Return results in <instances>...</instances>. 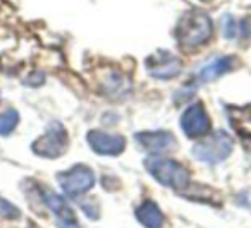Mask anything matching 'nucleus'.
I'll return each instance as SVG.
<instances>
[{
  "instance_id": "2",
  "label": "nucleus",
  "mask_w": 251,
  "mask_h": 228,
  "mask_svg": "<svg viewBox=\"0 0 251 228\" xmlns=\"http://www.w3.org/2000/svg\"><path fill=\"white\" fill-rule=\"evenodd\" d=\"M148 173L162 185L171 187L174 190L186 189L189 185V172L186 166L176 160L164 158V156H150L145 161Z\"/></svg>"
},
{
  "instance_id": "4",
  "label": "nucleus",
  "mask_w": 251,
  "mask_h": 228,
  "mask_svg": "<svg viewBox=\"0 0 251 228\" xmlns=\"http://www.w3.org/2000/svg\"><path fill=\"white\" fill-rule=\"evenodd\" d=\"M69 144V137L60 122H52L47 127L45 134L33 142V153L42 158H59L64 155Z\"/></svg>"
},
{
  "instance_id": "15",
  "label": "nucleus",
  "mask_w": 251,
  "mask_h": 228,
  "mask_svg": "<svg viewBox=\"0 0 251 228\" xmlns=\"http://www.w3.org/2000/svg\"><path fill=\"white\" fill-rule=\"evenodd\" d=\"M0 216L5 218V220H18L21 216V211L18 206H14L12 203H9L7 199L0 196Z\"/></svg>"
},
{
  "instance_id": "6",
  "label": "nucleus",
  "mask_w": 251,
  "mask_h": 228,
  "mask_svg": "<svg viewBox=\"0 0 251 228\" xmlns=\"http://www.w3.org/2000/svg\"><path fill=\"white\" fill-rule=\"evenodd\" d=\"M181 127L188 137H203L212 131V122L201 103H193L181 117Z\"/></svg>"
},
{
  "instance_id": "16",
  "label": "nucleus",
  "mask_w": 251,
  "mask_h": 228,
  "mask_svg": "<svg viewBox=\"0 0 251 228\" xmlns=\"http://www.w3.org/2000/svg\"><path fill=\"white\" fill-rule=\"evenodd\" d=\"M222 26H224V36H226V38H234V36L239 35V23L230 18V16L224 18Z\"/></svg>"
},
{
  "instance_id": "11",
  "label": "nucleus",
  "mask_w": 251,
  "mask_h": 228,
  "mask_svg": "<svg viewBox=\"0 0 251 228\" xmlns=\"http://www.w3.org/2000/svg\"><path fill=\"white\" fill-rule=\"evenodd\" d=\"M136 218L145 228H162L165 223L164 213L153 201H145L136 211Z\"/></svg>"
},
{
  "instance_id": "5",
  "label": "nucleus",
  "mask_w": 251,
  "mask_h": 228,
  "mask_svg": "<svg viewBox=\"0 0 251 228\" xmlns=\"http://www.w3.org/2000/svg\"><path fill=\"white\" fill-rule=\"evenodd\" d=\"M57 180L60 183V189L64 190V194L71 197H77L81 194L88 192L95 183V175L88 166L76 165L73 168L66 170V172L59 173Z\"/></svg>"
},
{
  "instance_id": "14",
  "label": "nucleus",
  "mask_w": 251,
  "mask_h": 228,
  "mask_svg": "<svg viewBox=\"0 0 251 228\" xmlns=\"http://www.w3.org/2000/svg\"><path fill=\"white\" fill-rule=\"evenodd\" d=\"M19 124V114L16 110H5L0 114V136H9Z\"/></svg>"
},
{
  "instance_id": "7",
  "label": "nucleus",
  "mask_w": 251,
  "mask_h": 228,
  "mask_svg": "<svg viewBox=\"0 0 251 228\" xmlns=\"http://www.w3.org/2000/svg\"><path fill=\"white\" fill-rule=\"evenodd\" d=\"M88 144L91 146L95 153L103 156H117L124 151L126 139L117 134H107L101 131H91L86 136Z\"/></svg>"
},
{
  "instance_id": "8",
  "label": "nucleus",
  "mask_w": 251,
  "mask_h": 228,
  "mask_svg": "<svg viewBox=\"0 0 251 228\" xmlns=\"http://www.w3.org/2000/svg\"><path fill=\"white\" fill-rule=\"evenodd\" d=\"M43 201L53 213L59 228H81L76 216H74V211L71 209V206L66 203L64 197H60L59 194L52 192V190H43Z\"/></svg>"
},
{
  "instance_id": "13",
  "label": "nucleus",
  "mask_w": 251,
  "mask_h": 228,
  "mask_svg": "<svg viewBox=\"0 0 251 228\" xmlns=\"http://www.w3.org/2000/svg\"><path fill=\"white\" fill-rule=\"evenodd\" d=\"M229 122L237 134L251 137V105L243 108H229Z\"/></svg>"
},
{
  "instance_id": "3",
  "label": "nucleus",
  "mask_w": 251,
  "mask_h": 228,
  "mask_svg": "<svg viewBox=\"0 0 251 228\" xmlns=\"http://www.w3.org/2000/svg\"><path fill=\"white\" fill-rule=\"evenodd\" d=\"M232 148L234 144L230 136L226 134L224 131H219L213 132L212 136H208L203 141H200L198 144H195L193 155L200 161L208 163V165H217V163L229 158V155L232 153Z\"/></svg>"
},
{
  "instance_id": "10",
  "label": "nucleus",
  "mask_w": 251,
  "mask_h": 228,
  "mask_svg": "<svg viewBox=\"0 0 251 228\" xmlns=\"http://www.w3.org/2000/svg\"><path fill=\"white\" fill-rule=\"evenodd\" d=\"M136 139L148 153H153L155 156L176 148V137L167 131L141 132V134H136Z\"/></svg>"
},
{
  "instance_id": "1",
  "label": "nucleus",
  "mask_w": 251,
  "mask_h": 228,
  "mask_svg": "<svg viewBox=\"0 0 251 228\" xmlns=\"http://www.w3.org/2000/svg\"><path fill=\"white\" fill-rule=\"evenodd\" d=\"M213 26L206 14L198 11L188 12L184 18L179 21L176 28V36L182 48H196L201 46L212 38Z\"/></svg>"
},
{
  "instance_id": "12",
  "label": "nucleus",
  "mask_w": 251,
  "mask_h": 228,
  "mask_svg": "<svg viewBox=\"0 0 251 228\" xmlns=\"http://www.w3.org/2000/svg\"><path fill=\"white\" fill-rule=\"evenodd\" d=\"M234 67V57H220V59L210 62L200 72V81L201 83H210V81L219 79L220 76L227 74Z\"/></svg>"
},
{
  "instance_id": "9",
  "label": "nucleus",
  "mask_w": 251,
  "mask_h": 228,
  "mask_svg": "<svg viewBox=\"0 0 251 228\" xmlns=\"http://www.w3.org/2000/svg\"><path fill=\"white\" fill-rule=\"evenodd\" d=\"M181 60L169 52H158L147 60V69L157 79H171L181 72Z\"/></svg>"
}]
</instances>
